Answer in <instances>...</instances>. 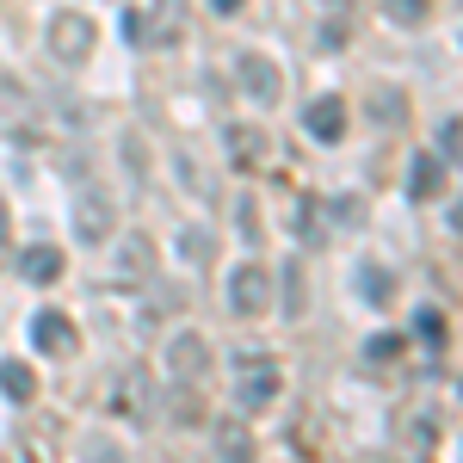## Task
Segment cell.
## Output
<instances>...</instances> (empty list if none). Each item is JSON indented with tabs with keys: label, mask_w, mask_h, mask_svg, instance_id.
I'll return each mask as SVG.
<instances>
[{
	"label": "cell",
	"mask_w": 463,
	"mask_h": 463,
	"mask_svg": "<svg viewBox=\"0 0 463 463\" xmlns=\"http://www.w3.org/2000/svg\"><path fill=\"white\" fill-rule=\"evenodd\" d=\"M32 346H37V353H50V358H74V353H80V334H74L69 316L37 309V316H32Z\"/></svg>",
	"instance_id": "3"
},
{
	"label": "cell",
	"mask_w": 463,
	"mask_h": 463,
	"mask_svg": "<svg viewBox=\"0 0 463 463\" xmlns=\"http://www.w3.org/2000/svg\"><path fill=\"white\" fill-rule=\"evenodd\" d=\"M451 229H458V235H463V204H458V211H451Z\"/></svg>",
	"instance_id": "20"
},
{
	"label": "cell",
	"mask_w": 463,
	"mask_h": 463,
	"mask_svg": "<svg viewBox=\"0 0 463 463\" xmlns=\"http://www.w3.org/2000/svg\"><path fill=\"white\" fill-rule=\"evenodd\" d=\"M0 390L13 395V402H32V395H37L32 364H0Z\"/></svg>",
	"instance_id": "12"
},
{
	"label": "cell",
	"mask_w": 463,
	"mask_h": 463,
	"mask_svg": "<svg viewBox=\"0 0 463 463\" xmlns=\"http://www.w3.org/2000/svg\"><path fill=\"white\" fill-rule=\"evenodd\" d=\"M248 0H211V13H241Z\"/></svg>",
	"instance_id": "18"
},
{
	"label": "cell",
	"mask_w": 463,
	"mask_h": 463,
	"mask_svg": "<svg viewBox=\"0 0 463 463\" xmlns=\"http://www.w3.org/2000/svg\"><path fill=\"white\" fill-rule=\"evenodd\" d=\"M402 346H408V340H402V334H377V340H371V346H364V358H371V364H390V358L402 353Z\"/></svg>",
	"instance_id": "14"
},
{
	"label": "cell",
	"mask_w": 463,
	"mask_h": 463,
	"mask_svg": "<svg viewBox=\"0 0 463 463\" xmlns=\"http://www.w3.org/2000/svg\"><path fill=\"white\" fill-rule=\"evenodd\" d=\"M235 74H241V87H248L253 99H260V106H272V99H279V93H285V80H279V69H272V62H266V56H235Z\"/></svg>",
	"instance_id": "6"
},
{
	"label": "cell",
	"mask_w": 463,
	"mask_h": 463,
	"mask_svg": "<svg viewBox=\"0 0 463 463\" xmlns=\"http://www.w3.org/2000/svg\"><path fill=\"white\" fill-rule=\"evenodd\" d=\"M74 235H80V241H93V248L111 235V204H106V192H93V185H87V192L74 198Z\"/></svg>",
	"instance_id": "5"
},
{
	"label": "cell",
	"mask_w": 463,
	"mask_h": 463,
	"mask_svg": "<svg viewBox=\"0 0 463 463\" xmlns=\"http://www.w3.org/2000/svg\"><path fill=\"white\" fill-rule=\"evenodd\" d=\"M383 6H390V19H402V25H420L432 0H383Z\"/></svg>",
	"instance_id": "15"
},
{
	"label": "cell",
	"mask_w": 463,
	"mask_h": 463,
	"mask_svg": "<svg viewBox=\"0 0 463 463\" xmlns=\"http://www.w3.org/2000/svg\"><path fill=\"white\" fill-rule=\"evenodd\" d=\"M229 309H235V316H266V309H272V272H266V260H241V266H235V279H229Z\"/></svg>",
	"instance_id": "1"
},
{
	"label": "cell",
	"mask_w": 463,
	"mask_h": 463,
	"mask_svg": "<svg viewBox=\"0 0 463 463\" xmlns=\"http://www.w3.org/2000/svg\"><path fill=\"white\" fill-rule=\"evenodd\" d=\"M364 290H371V303H383L390 297V272H364Z\"/></svg>",
	"instance_id": "17"
},
{
	"label": "cell",
	"mask_w": 463,
	"mask_h": 463,
	"mask_svg": "<svg viewBox=\"0 0 463 463\" xmlns=\"http://www.w3.org/2000/svg\"><path fill=\"white\" fill-rule=\"evenodd\" d=\"M420 340H445V316L439 309H420Z\"/></svg>",
	"instance_id": "16"
},
{
	"label": "cell",
	"mask_w": 463,
	"mask_h": 463,
	"mask_svg": "<svg viewBox=\"0 0 463 463\" xmlns=\"http://www.w3.org/2000/svg\"><path fill=\"white\" fill-rule=\"evenodd\" d=\"M19 272H25L32 285H56V279H62V253L37 241V248H25V253H19Z\"/></svg>",
	"instance_id": "11"
},
{
	"label": "cell",
	"mask_w": 463,
	"mask_h": 463,
	"mask_svg": "<svg viewBox=\"0 0 463 463\" xmlns=\"http://www.w3.org/2000/svg\"><path fill=\"white\" fill-rule=\"evenodd\" d=\"M303 130H309L316 143H340V137H346V106H340V99H316V106L303 111Z\"/></svg>",
	"instance_id": "8"
},
{
	"label": "cell",
	"mask_w": 463,
	"mask_h": 463,
	"mask_svg": "<svg viewBox=\"0 0 463 463\" xmlns=\"http://www.w3.org/2000/svg\"><path fill=\"white\" fill-rule=\"evenodd\" d=\"M50 50H56L62 62H87V56H93V19H87V13H56Z\"/></svg>",
	"instance_id": "4"
},
{
	"label": "cell",
	"mask_w": 463,
	"mask_h": 463,
	"mask_svg": "<svg viewBox=\"0 0 463 463\" xmlns=\"http://www.w3.org/2000/svg\"><path fill=\"white\" fill-rule=\"evenodd\" d=\"M279 395V364L266 353H241V383H235V408H248V414H260L266 402Z\"/></svg>",
	"instance_id": "2"
},
{
	"label": "cell",
	"mask_w": 463,
	"mask_h": 463,
	"mask_svg": "<svg viewBox=\"0 0 463 463\" xmlns=\"http://www.w3.org/2000/svg\"><path fill=\"white\" fill-rule=\"evenodd\" d=\"M167 371H174L179 383H192V377L204 371V340H198V334H179L174 346H167Z\"/></svg>",
	"instance_id": "10"
},
{
	"label": "cell",
	"mask_w": 463,
	"mask_h": 463,
	"mask_svg": "<svg viewBox=\"0 0 463 463\" xmlns=\"http://www.w3.org/2000/svg\"><path fill=\"white\" fill-rule=\"evenodd\" d=\"M222 148H229V161H235V167H260L272 143H266V130H260V124H229Z\"/></svg>",
	"instance_id": "7"
},
{
	"label": "cell",
	"mask_w": 463,
	"mask_h": 463,
	"mask_svg": "<svg viewBox=\"0 0 463 463\" xmlns=\"http://www.w3.org/2000/svg\"><path fill=\"white\" fill-rule=\"evenodd\" d=\"M118 253H124V260H118V279H143V272H148V241H143V235H130Z\"/></svg>",
	"instance_id": "13"
},
{
	"label": "cell",
	"mask_w": 463,
	"mask_h": 463,
	"mask_svg": "<svg viewBox=\"0 0 463 463\" xmlns=\"http://www.w3.org/2000/svg\"><path fill=\"white\" fill-rule=\"evenodd\" d=\"M0 266H6V204H0Z\"/></svg>",
	"instance_id": "19"
},
{
	"label": "cell",
	"mask_w": 463,
	"mask_h": 463,
	"mask_svg": "<svg viewBox=\"0 0 463 463\" xmlns=\"http://www.w3.org/2000/svg\"><path fill=\"white\" fill-rule=\"evenodd\" d=\"M439 192H445V161H439V155H414V167H408V198L427 204Z\"/></svg>",
	"instance_id": "9"
}]
</instances>
